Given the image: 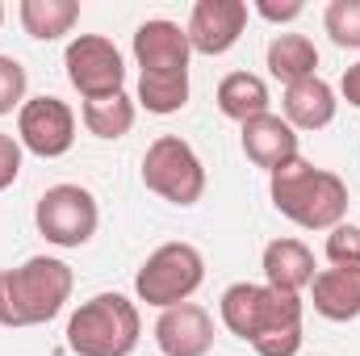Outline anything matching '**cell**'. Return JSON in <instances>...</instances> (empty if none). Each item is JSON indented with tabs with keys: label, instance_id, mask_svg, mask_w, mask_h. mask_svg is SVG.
Instances as JSON below:
<instances>
[{
	"label": "cell",
	"instance_id": "6",
	"mask_svg": "<svg viewBox=\"0 0 360 356\" xmlns=\"http://www.w3.org/2000/svg\"><path fill=\"white\" fill-rule=\"evenodd\" d=\"M143 184L172 205H197L205 193V164L184 139L160 134L143 155Z\"/></svg>",
	"mask_w": 360,
	"mask_h": 356
},
{
	"label": "cell",
	"instance_id": "25",
	"mask_svg": "<svg viewBox=\"0 0 360 356\" xmlns=\"http://www.w3.org/2000/svg\"><path fill=\"white\" fill-rule=\"evenodd\" d=\"M21 151H25V147H21L13 134H0V193L21 177Z\"/></svg>",
	"mask_w": 360,
	"mask_h": 356
},
{
	"label": "cell",
	"instance_id": "16",
	"mask_svg": "<svg viewBox=\"0 0 360 356\" xmlns=\"http://www.w3.org/2000/svg\"><path fill=\"white\" fill-rule=\"evenodd\" d=\"M281 109H285V122H289L293 130H323V126L335 122L340 101H335V89H331L327 80L310 76V80H297V84L285 89Z\"/></svg>",
	"mask_w": 360,
	"mask_h": 356
},
{
	"label": "cell",
	"instance_id": "11",
	"mask_svg": "<svg viewBox=\"0 0 360 356\" xmlns=\"http://www.w3.org/2000/svg\"><path fill=\"white\" fill-rule=\"evenodd\" d=\"M188 34L168 17H151L134 30V59L143 68V76H172V72H188Z\"/></svg>",
	"mask_w": 360,
	"mask_h": 356
},
{
	"label": "cell",
	"instance_id": "3",
	"mask_svg": "<svg viewBox=\"0 0 360 356\" xmlns=\"http://www.w3.org/2000/svg\"><path fill=\"white\" fill-rule=\"evenodd\" d=\"M139 336L143 319L126 293H96L68 319V348L76 356H130Z\"/></svg>",
	"mask_w": 360,
	"mask_h": 356
},
{
	"label": "cell",
	"instance_id": "14",
	"mask_svg": "<svg viewBox=\"0 0 360 356\" xmlns=\"http://www.w3.org/2000/svg\"><path fill=\"white\" fill-rule=\"evenodd\" d=\"M260 268H264V285L302 298V289H310L314 281V252L302 239H272L264 248Z\"/></svg>",
	"mask_w": 360,
	"mask_h": 356
},
{
	"label": "cell",
	"instance_id": "4",
	"mask_svg": "<svg viewBox=\"0 0 360 356\" xmlns=\"http://www.w3.org/2000/svg\"><path fill=\"white\" fill-rule=\"evenodd\" d=\"M222 323L231 336H239L243 344H264L276 331H302V298L297 293H281L272 285H252L239 281L222 293L218 302Z\"/></svg>",
	"mask_w": 360,
	"mask_h": 356
},
{
	"label": "cell",
	"instance_id": "23",
	"mask_svg": "<svg viewBox=\"0 0 360 356\" xmlns=\"http://www.w3.org/2000/svg\"><path fill=\"white\" fill-rule=\"evenodd\" d=\"M327 260H331V268H360V227H352V222L331 227Z\"/></svg>",
	"mask_w": 360,
	"mask_h": 356
},
{
	"label": "cell",
	"instance_id": "12",
	"mask_svg": "<svg viewBox=\"0 0 360 356\" xmlns=\"http://www.w3.org/2000/svg\"><path fill=\"white\" fill-rule=\"evenodd\" d=\"M155 344L164 356H210L214 348V319L197 302H180L160 310L155 319Z\"/></svg>",
	"mask_w": 360,
	"mask_h": 356
},
{
	"label": "cell",
	"instance_id": "10",
	"mask_svg": "<svg viewBox=\"0 0 360 356\" xmlns=\"http://www.w3.org/2000/svg\"><path fill=\"white\" fill-rule=\"evenodd\" d=\"M248 30V4L243 0H197L188 13V46L201 55H226Z\"/></svg>",
	"mask_w": 360,
	"mask_h": 356
},
{
	"label": "cell",
	"instance_id": "13",
	"mask_svg": "<svg viewBox=\"0 0 360 356\" xmlns=\"http://www.w3.org/2000/svg\"><path fill=\"white\" fill-rule=\"evenodd\" d=\"M243 155L264 168V172H276L285 160L297 155V130L281 117V113H260L252 122H243Z\"/></svg>",
	"mask_w": 360,
	"mask_h": 356
},
{
	"label": "cell",
	"instance_id": "5",
	"mask_svg": "<svg viewBox=\"0 0 360 356\" xmlns=\"http://www.w3.org/2000/svg\"><path fill=\"white\" fill-rule=\"evenodd\" d=\"M201 281H205V256L193 243H164L143 260L134 276V293L139 302L168 310V306L188 302L201 289Z\"/></svg>",
	"mask_w": 360,
	"mask_h": 356
},
{
	"label": "cell",
	"instance_id": "24",
	"mask_svg": "<svg viewBox=\"0 0 360 356\" xmlns=\"http://www.w3.org/2000/svg\"><path fill=\"white\" fill-rule=\"evenodd\" d=\"M25 68L13 55H0V117L25 105Z\"/></svg>",
	"mask_w": 360,
	"mask_h": 356
},
{
	"label": "cell",
	"instance_id": "17",
	"mask_svg": "<svg viewBox=\"0 0 360 356\" xmlns=\"http://www.w3.org/2000/svg\"><path fill=\"white\" fill-rule=\"evenodd\" d=\"M269 72L285 89L319 76V46L306 34H276L269 42Z\"/></svg>",
	"mask_w": 360,
	"mask_h": 356
},
{
	"label": "cell",
	"instance_id": "21",
	"mask_svg": "<svg viewBox=\"0 0 360 356\" xmlns=\"http://www.w3.org/2000/svg\"><path fill=\"white\" fill-rule=\"evenodd\" d=\"M139 105L147 113H180L188 105V72H172V76H139Z\"/></svg>",
	"mask_w": 360,
	"mask_h": 356
},
{
	"label": "cell",
	"instance_id": "20",
	"mask_svg": "<svg viewBox=\"0 0 360 356\" xmlns=\"http://www.w3.org/2000/svg\"><path fill=\"white\" fill-rule=\"evenodd\" d=\"M80 117H84V130L96 134V139H126L134 130L139 109L126 92H117V96H105V101H84Z\"/></svg>",
	"mask_w": 360,
	"mask_h": 356
},
{
	"label": "cell",
	"instance_id": "22",
	"mask_svg": "<svg viewBox=\"0 0 360 356\" xmlns=\"http://www.w3.org/2000/svg\"><path fill=\"white\" fill-rule=\"evenodd\" d=\"M323 25L335 46L360 51V0H331L323 13Z\"/></svg>",
	"mask_w": 360,
	"mask_h": 356
},
{
	"label": "cell",
	"instance_id": "9",
	"mask_svg": "<svg viewBox=\"0 0 360 356\" xmlns=\"http://www.w3.org/2000/svg\"><path fill=\"white\" fill-rule=\"evenodd\" d=\"M17 143L42 160H59L76 143V113L59 96H30L17 109Z\"/></svg>",
	"mask_w": 360,
	"mask_h": 356
},
{
	"label": "cell",
	"instance_id": "26",
	"mask_svg": "<svg viewBox=\"0 0 360 356\" xmlns=\"http://www.w3.org/2000/svg\"><path fill=\"white\" fill-rule=\"evenodd\" d=\"M302 0H285V4H276V0H256V13L264 17V21H293V17H302Z\"/></svg>",
	"mask_w": 360,
	"mask_h": 356
},
{
	"label": "cell",
	"instance_id": "7",
	"mask_svg": "<svg viewBox=\"0 0 360 356\" xmlns=\"http://www.w3.org/2000/svg\"><path fill=\"white\" fill-rule=\"evenodd\" d=\"M34 222H38V235L46 243H55V248H84L96 235L101 210H96V197L84 184H51L38 197V205H34Z\"/></svg>",
	"mask_w": 360,
	"mask_h": 356
},
{
	"label": "cell",
	"instance_id": "18",
	"mask_svg": "<svg viewBox=\"0 0 360 356\" xmlns=\"http://www.w3.org/2000/svg\"><path fill=\"white\" fill-rule=\"evenodd\" d=\"M17 17H21V30L38 42H55L63 34L76 30L80 21V4L76 0H21L17 4Z\"/></svg>",
	"mask_w": 360,
	"mask_h": 356
},
{
	"label": "cell",
	"instance_id": "2",
	"mask_svg": "<svg viewBox=\"0 0 360 356\" xmlns=\"http://www.w3.org/2000/svg\"><path fill=\"white\" fill-rule=\"evenodd\" d=\"M72 268L55 256H30L25 265L0 272V327L51 323L72 298Z\"/></svg>",
	"mask_w": 360,
	"mask_h": 356
},
{
	"label": "cell",
	"instance_id": "8",
	"mask_svg": "<svg viewBox=\"0 0 360 356\" xmlns=\"http://www.w3.org/2000/svg\"><path fill=\"white\" fill-rule=\"evenodd\" d=\"M63 68L72 89L80 92L84 101H105L117 96L126 84V63L122 51L105 38V34H76L63 51Z\"/></svg>",
	"mask_w": 360,
	"mask_h": 356
},
{
	"label": "cell",
	"instance_id": "28",
	"mask_svg": "<svg viewBox=\"0 0 360 356\" xmlns=\"http://www.w3.org/2000/svg\"><path fill=\"white\" fill-rule=\"evenodd\" d=\"M0 21H4V4H0Z\"/></svg>",
	"mask_w": 360,
	"mask_h": 356
},
{
	"label": "cell",
	"instance_id": "1",
	"mask_svg": "<svg viewBox=\"0 0 360 356\" xmlns=\"http://www.w3.org/2000/svg\"><path fill=\"white\" fill-rule=\"evenodd\" d=\"M269 193H272V205L289 222H297L306 231H331L348 214V184H344V177H335L327 168H314L302 155L285 160L276 172H269Z\"/></svg>",
	"mask_w": 360,
	"mask_h": 356
},
{
	"label": "cell",
	"instance_id": "19",
	"mask_svg": "<svg viewBox=\"0 0 360 356\" xmlns=\"http://www.w3.org/2000/svg\"><path fill=\"white\" fill-rule=\"evenodd\" d=\"M218 109L231 117V122H252L260 113H269V84L256 76V72H231L222 76L218 84Z\"/></svg>",
	"mask_w": 360,
	"mask_h": 356
},
{
	"label": "cell",
	"instance_id": "15",
	"mask_svg": "<svg viewBox=\"0 0 360 356\" xmlns=\"http://www.w3.org/2000/svg\"><path fill=\"white\" fill-rule=\"evenodd\" d=\"M310 302L331 323L360 319V268H323V272H314Z\"/></svg>",
	"mask_w": 360,
	"mask_h": 356
},
{
	"label": "cell",
	"instance_id": "27",
	"mask_svg": "<svg viewBox=\"0 0 360 356\" xmlns=\"http://www.w3.org/2000/svg\"><path fill=\"white\" fill-rule=\"evenodd\" d=\"M340 92H344V101H348V105H356V109H360V63L344 72V80H340Z\"/></svg>",
	"mask_w": 360,
	"mask_h": 356
}]
</instances>
